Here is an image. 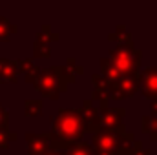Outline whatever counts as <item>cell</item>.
I'll return each instance as SVG.
<instances>
[{
  "label": "cell",
  "mask_w": 157,
  "mask_h": 155,
  "mask_svg": "<svg viewBox=\"0 0 157 155\" xmlns=\"http://www.w3.org/2000/svg\"><path fill=\"white\" fill-rule=\"evenodd\" d=\"M60 133L64 137H77L78 130H80V119L75 112H62L60 115V126H59Z\"/></svg>",
  "instance_id": "1"
},
{
  "label": "cell",
  "mask_w": 157,
  "mask_h": 155,
  "mask_svg": "<svg viewBox=\"0 0 157 155\" xmlns=\"http://www.w3.org/2000/svg\"><path fill=\"white\" fill-rule=\"evenodd\" d=\"M73 155H88V152H86V150H75Z\"/></svg>",
  "instance_id": "2"
}]
</instances>
